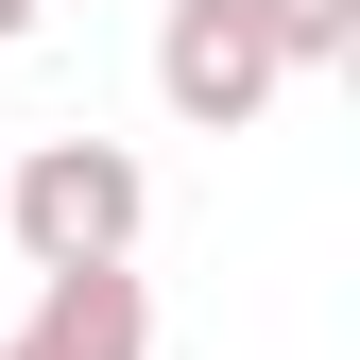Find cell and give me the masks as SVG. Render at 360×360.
<instances>
[{
    "label": "cell",
    "mask_w": 360,
    "mask_h": 360,
    "mask_svg": "<svg viewBox=\"0 0 360 360\" xmlns=\"http://www.w3.org/2000/svg\"><path fill=\"white\" fill-rule=\"evenodd\" d=\"M138 223H155V189H138V155H120V138H34L18 172H0V240H18L34 275L138 257Z\"/></svg>",
    "instance_id": "6da1fadb"
},
{
    "label": "cell",
    "mask_w": 360,
    "mask_h": 360,
    "mask_svg": "<svg viewBox=\"0 0 360 360\" xmlns=\"http://www.w3.org/2000/svg\"><path fill=\"white\" fill-rule=\"evenodd\" d=\"M155 86H172V120L240 138V120L275 103V52H257V18H240V0H172V34H155Z\"/></svg>",
    "instance_id": "7a4b0ae2"
},
{
    "label": "cell",
    "mask_w": 360,
    "mask_h": 360,
    "mask_svg": "<svg viewBox=\"0 0 360 360\" xmlns=\"http://www.w3.org/2000/svg\"><path fill=\"white\" fill-rule=\"evenodd\" d=\"M0 360H155V292H138V257L34 275V309H18V343H0Z\"/></svg>",
    "instance_id": "3957f363"
},
{
    "label": "cell",
    "mask_w": 360,
    "mask_h": 360,
    "mask_svg": "<svg viewBox=\"0 0 360 360\" xmlns=\"http://www.w3.org/2000/svg\"><path fill=\"white\" fill-rule=\"evenodd\" d=\"M240 18H257L275 69H343V52H360V0H240Z\"/></svg>",
    "instance_id": "277c9868"
},
{
    "label": "cell",
    "mask_w": 360,
    "mask_h": 360,
    "mask_svg": "<svg viewBox=\"0 0 360 360\" xmlns=\"http://www.w3.org/2000/svg\"><path fill=\"white\" fill-rule=\"evenodd\" d=\"M18 34H34V0H0V52H18Z\"/></svg>",
    "instance_id": "5b68a950"
}]
</instances>
